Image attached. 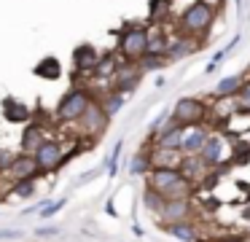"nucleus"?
<instances>
[{"label":"nucleus","instance_id":"nucleus-29","mask_svg":"<svg viewBox=\"0 0 250 242\" xmlns=\"http://www.w3.org/2000/svg\"><path fill=\"white\" fill-rule=\"evenodd\" d=\"M169 11V0H151V19H164Z\"/></svg>","mask_w":250,"mask_h":242},{"label":"nucleus","instance_id":"nucleus-35","mask_svg":"<svg viewBox=\"0 0 250 242\" xmlns=\"http://www.w3.org/2000/svg\"><path fill=\"white\" fill-rule=\"evenodd\" d=\"M38 234H43V237H49V234H60V229H57V226H46V229H38Z\"/></svg>","mask_w":250,"mask_h":242},{"label":"nucleus","instance_id":"nucleus-24","mask_svg":"<svg viewBox=\"0 0 250 242\" xmlns=\"http://www.w3.org/2000/svg\"><path fill=\"white\" fill-rule=\"evenodd\" d=\"M143 204H146V210H151V213H162L164 204H167V199H164L159 191H153V188L148 186L146 194H143Z\"/></svg>","mask_w":250,"mask_h":242},{"label":"nucleus","instance_id":"nucleus-4","mask_svg":"<svg viewBox=\"0 0 250 242\" xmlns=\"http://www.w3.org/2000/svg\"><path fill=\"white\" fill-rule=\"evenodd\" d=\"M89 108H92V94L86 89H81V86H73L60 100V105H57V118L60 121H76L78 124Z\"/></svg>","mask_w":250,"mask_h":242},{"label":"nucleus","instance_id":"nucleus-11","mask_svg":"<svg viewBox=\"0 0 250 242\" xmlns=\"http://www.w3.org/2000/svg\"><path fill=\"white\" fill-rule=\"evenodd\" d=\"M210 129L196 124V127H188L186 129V140H183V154L186 156H199V151L205 148V143L210 140Z\"/></svg>","mask_w":250,"mask_h":242},{"label":"nucleus","instance_id":"nucleus-17","mask_svg":"<svg viewBox=\"0 0 250 242\" xmlns=\"http://www.w3.org/2000/svg\"><path fill=\"white\" fill-rule=\"evenodd\" d=\"M46 140L49 137H46L43 127H41V124H30V127L24 129V134H22V154H35Z\"/></svg>","mask_w":250,"mask_h":242},{"label":"nucleus","instance_id":"nucleus-33","mask_svg":"<svg viewBox=\"0 0 250 242\" xmlns=\"http://www.w3.org/2000/svg\"><path fill=\"white\" fill-rule=\"evenodd\" d=\"M239 105L242 108H250V81H245V86H242V91H239Z\"/></svg>","mask_w":250,"mask_h":242},{"label":"nucleus","instance_id":"nucleus-6","mask_svg":"<svg viewBox=\"0 0 250 242\" xmlns=\"http://www.w3.org/2000/svg\"><path fill=\"white\" fill-rule=\"evenodd\" d=\"M199 159L205 161L207 167H218L223 161L234 159V151L229 148V137H223L221 132H212L210 140L205 143V148L199 151Z\"/></svg>","mask_w":250,"mask_h":242},{"label":"nucleus","instance_id":"nucleus-18","mask_svg":"<svg viewBox=\"0 0 250 242\" xmlns=\"http://www.w3.org/2000/svg\"><path fill=\"white\" fill-rule=\"evenodd\" d=\"M33 116V113H30V108L24 105V102H19V100H14V97H6V100H3V118H6V121H27V118Z\"/></svg>","mask_w":250,"mask_h":242},{"label":"nucleus","instance_id":"nucleus-20","mask_svg":"<svg viewBox=\"0 0 250 242\" xmlns=\"http://www.w3.org/2000/svg\"><path fill=\"white\" fill-rule=\"evenodd\" d=\"M169 43H172V41H167V35H164L162 27H151V30H148V54H156V57H167Z\"/></svg>","mask_w":250,"mask_h":242},{"label":"nucleus","instance_id":"nucleus-21","mask_svg":"<svg viewBox=\"0 0 250 242\" xmlns=\"http://www.w3.org/2000/svg\"><path fill=\"white\" fill-rule=\"evenodd\" d=\"M164 229H167L169 237H175V240L180 242H196V229L191 220H175V223H164Z\"/></svg>","mask_w":250,"mask_h":242},{"label":"nucleus","instance_id":"nucleus-34","mask_svg":"<svg viewBox=\"0 0 250 242\" xmlns=\"http://www.w3.org/2000/svg\"><path fill=\"white\" fill-rule=\"evenodd\" d=\"M22 231L19 229H0V240H19Z\"/></svg>","mask_w":250,"mask_h":242},{"label":"nucleus","instance_id":"nucleus-7","mask_svg":"<svg viewBox=\"0 0 250 242\" xmlns=\"http://www.w3.org/2000/svg\"><path fill=\"white\" fill-rule=\"evenodd\" d=\"M33 156H35V161H38L41 172H54V170H60V167L67 161L65 151H62V145L57 143V140H46Z\"/></svg>","mask_w":250,"mask_h":242},{"label":"nucleus","instance_id":"nucleus-16","mask_svg":"<svg viewBox=\"0 0 250 242\" xmlns=\"http://www.w3.org/2000/svg\"><path fill=\"white\" fill-rule=\"evenodd\" d=\"M196 38H191V35H180V38H175L172 43H169V51H167V59L169 62H178V59H186V57H191V54L196 51Z\"/></svg>","mask_w":250,"mask_h":242},{"label":"nucleus","instance_id":"nucleus-8","mask_svg":"<svg viewBox=\"0 0 250 242\" xmlns=\"http://www.w3.org/2000/svg\"><path fill=\"white\" fill-rule=\"evenodd\" d=\"M186 129H188V127H180V124H175L172 118H169V124L159 132V137H153V140H156V148H162V151H180V154H183Z\"/></svg>","mask_w":250,"mask_h":242},{"label":"nucleus","instance_id":"nucleus-22","mask_svg":"<svg viewBox=\"0 0 250 242\" xmlns=\"http://www.w3.org/2000/svg\"><path fill=\"white\" fill-rule=\"evenodd\" d=\"M119 67H121V62H119V57H116V54H103L92 75H94V78H110V75L119 73Z\"/></svg>","mask_w":250,"mask_h":242},{"label":"nucleus","instance_id":"nucleus-30","mask_svg":"<svg viewBox=\"0 0 250 242\" xmlns=\"http://www.w3.org/2000/svg\"><path fill=\"white\" fill-rule=\"evenodd\" d=\"M65 204H67V199H54V202H49L43 210H41V218H51V215H57Z\"/></svg>","mask_w":250,"mask_h":242},{"label":"nucleus","instance_id":"nucleus-27","mask_svg":"<svg viewBox=\"0 0 250 242\" xmlns=\"http://www.w3.org/2000/svg\"><path fill=\"white\" fill-rule=\"evenodd\" d=\"M167 62H169L167 57H156V54H146V57H143L140 62H137V67H140V70H162Z\"/></svg>","mask_w":250,"mask_h":242},{"label":"nucleus","instance_id":"nucleus-23","mask_svg":"<svg viewBox=\"0 0 250 242\" xmlns=\"http://www.w3.org/2000/svg\"><path fill=\"white\" fill-rule=\"evenodd\" d=\"M151 170H153L151 154H135L132 156V164H129L132 175H151Z\"/></svg>","mask_w":250,"mask_h":242},{"label":"nucleus","instance_id":"nucleus-12","mask_svg":"<svg viewBox=\"0 0 250 242\" xmlns=\"http://www.w3.org/2000/svg\"><path fill=\"white\" fill-rule=\"evenodd\" d=\"M8 175H11L14 180H27V177L41 175V167H38V161H35L33 154H19L17 159H14Z\"/></svg>","mask_w":250,"mask_h":242},{"label":"nucleus","instance_id":"nucleus-19","mask_svg":"<svg viewBox=\"0 0 250 242\" xmlns=\"http://www.w3.org/2000/svg\"><path fill=\"white\" fill-rule=\"evenodd\" d=\"M33 73L38 75V78L57 81L62 75V65H60V59H57V57H43V59H38V62H35Z\"/></svg>","mask_w":250,"mask_h":242},{"label":"nucleus","instance_id":"nucleus-15","mask_svg":"<svg viewBox=\"0 0 250 242\" xmlns=\"http://www.w3.org/2000/svg\"><path fill=\"white\" fill-rule=\"evenodd\" d=\"M188 213H191L188 199H169L159 215H162L164 223H175V220H188Z\"/></svg>","mask_w":250,"mask_h":242},{"label":"nucleus","instance_id":"nucleus-10","mask_svg":"<svg viewBox=\"0 0 250 242\" xmlns=\"http://www.w3.org/2000/svg\"><path fill=\"white\" fill-rule=\"evenodd\" d=\"M140 78H143V70L132 67V62H126L124 67H119V73L113 75V91H119V94H129L132 89H137Z\"/></svg>","mask_w":250,"mask_h":242},{"label":"nucleus","instance_id":"nucleus-3","mask_svg":"<svg viewBox=\"0 0 250 242\" xmlns=\"http://www.w3.org/2000/svg\"><path fill=\"white\" fill-rule=\"evenodd\" d=\"M119 54L126 59V62H140L143 57L148 54V27L143 24H132L121 32L119 41Z\"/></svg>","mask_w":250,"mask_h":242},{"label":"nucleus","instance_id":"nucleus-26","mask_svg":"<svg viewBox=\"0 0 250 242\" xmlns=\"http://www.w3.org/2000/svg\"><path fill=\"white\" fill-rule=\"evenodd\" d=\"M35 177H27V180H14V186H11V191L8 194H14V197H22V199H27V197H33L35 194Z\"/></svg>","mask_w":250,"mask_h":242},{"label":"nucleus","instance_id":"nucleus-36","mask_svg":"<svg viewBox=\"0 0 250 242\" xmlns=\"http://www.w3.org/2000/svg\"><path fill=\"white\" fill-rule=\"evenodd\" d=\"M218 242H242V240H218Z\"/></svg>","mask_w":250,"mask_h":242},{"label":"nucleus","instance_id":"nucleus-9","mask_svg":"<svg viewBox=\"0 0 250 242\" xmlns=\"http://www.w3.org/2000/svg\"><path fill=\"white\" fill-rule=\"evenodd\" d=\"M97 62H100V54H97V48L89 46V43H81V46L73 51V67H76L78 75H86V73L92 75L94 67H97Z\"/></svg>","mask_w":250,"mask_h":242},{"label":"nucleus","instance_id":"nucleus-5","mask_svg":"<svg viewBox=\"0 0 250 242\" xmlns=\"http://www.w3.org/2000/svg\"><path fill=\"white\" fill-rule=\"evenodd\" d=\"M207 116V105L196 97H180L172 108V121L180 124V127H196L202 124Z\"/></svg>","mask_w":250,"mask_h":242},{"label":"nucleus","instance_id":"nucleus-1","mask_svg":"<svg viewBox=\"0 0 250 242\" xmlns=\"http://www.w3.org/2000/svg\"><path fill=\"white\" fill-rule=\"evenodd\" d=\"M148 186L162 194L167 202L169 199H188L191 194V180L172 167H153L151 175H148Z\"/></svg>","mask_w":250,"mask_h":242},{"label":"nucleus","instance_id":"nucleus-32","mask_svg":"<svg viewBox=\"0 0 250 242\" xmlns=\"http://www.w3.org/2000/svg\"><path fill=\"white\" fill-rule=\"evenodd\" d=\"M97 175H103V167H97V170H89V172H83V175L76 180V186H86V183H92Z\"/></svg>","mask_w":250,"mask_h":242},{"label":"nucleus","instance_id":"nucleus-2","mask_svg":"<svg viewBox=\"0 0 250 242\" xmlns=\"http://www.w3.org/2000/svg\"><path fill=\"white\" fill-rule=\"evenodd\" d=\"M212 22H215V5L207 3V0H196V3H191L188 8L180 14L183 35H191V38L205 35V32L212 27Z\"/></svg>","mask_w":250,"mask_h":242},{"label":"nucleus","instance_id":"nucleus-14","mask_svg":"<svg viewBox=\"0 0 250 242\" xmlns=\"http://www.w3.org/2000/svg\"><path fill=\"white\" fill-rule=\"evenodd\" d=\"M245 86V75H226V78H221L215 84V89H212V97H218V100H229V97H237L239 91H242Z\"/></svg>","mask_w":250,"mask_h":242},{"label":"nucleus","instance_id":"nucleus-13","mask_svg":"<svg viewBox=\"0 0 250 242\" xmlns=\"http://www.w3.org/2000/svg\"><path fill=\"white\" fill-rule=\"evenodd\" d=\"M108 113L103 110V105H94L92 102V108H89L86 113H83V118L78 124H83V129H86V134H92V137H97L100 132H103L105 127H108Z\"/></svg>","mask_w":250,"mask_h":242},{"label":"nucleus","instance_id":"nucleus-31","mask_svg":"<svg viewBox=\"0 0 250 242\" xmlns=\"http://www.w3.org/2000/svg\"><path fill=\"white\" fill-rule=\"evenodd\" d=\"M14 159H17V156H14L8 148H0V172H8V170H11Z\"/></svg>","mask_w":250,"mask_h":242},{"label":"nucleus","instance_id":"nucleus-28","mask_svg":"<svg viewBox=\"0 0 250 242\" xmlns=\"http://www.w3.org/2000/svg\"><path fill=\"white\" fill-rule=\"evenodd\" d=\"M121 140L116 143V148L110 151V156H108V161H105V167H108V177H116V172H119V156H121Z\"/></svg>","mask_w":250,"mask_h":242},{"label":"nucleus","instance_id":"nucleus-25","mask_svg":"<svg viewBox=\"0 0 250 242\" xmlns=\"http://www.w3.org/2000/svg\"><path fill=\"white\" fill-rule=\"evenodd\" d=\"M124 102H126V94H119V91H110L108 94V100H105V105H103V110L108 113V116H116V113L124 108Z\"/></svg>","mask_w":250,"mask_h":242}]
</instances>
